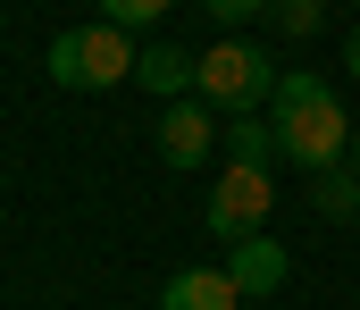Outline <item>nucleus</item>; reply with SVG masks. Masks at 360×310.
Instances as JSON below:
<instances>
[{
	"instance_id": "2",
	"label": "nucleus",
	"mask_w": 360,
	"mask_h": 310,
	"mask_svg": "<svg viewBox=\"0 0 360 310\" xmlns=\"http://www.w3.org/2000/svg\"><path fill=\"white\" fill-rule=\"evenodd\" d=\"M134 42H126V25H109V17H92V25H68L59 42H51V84L59 93H109V84H134Z\"/></svg>"
},
{
	"instance_id": "11",
	"label": "nucleus",
	"mask_w": 360,
	"mask_h": 310,
	"mask_svg": "<svg viewBox=\"0 0 360 310\" xmlns=\"http://www.w3.org/2000/svg\"><path fill=\"white\" fill-rule=\"evenodd\" d=\"M269 17H276L285 42H310V34L327 25V0H269Z\"/></svg>"
},
{
	"instance_id": "7",
	"label": "nucleus",
	"mask_w": 360,
	"mask_h": 310,
	"mask_svg": "<svg viewBox=\"0 0 360 310\" xmlns=\"http://www.w3.org/2000/svg\"><path fill=\"white\" fill-rule=\"evenodd\" d=\"M285 243H269V235H243V243H226V277L243 285V302H260V294H276L285 285Z\"/></svg>"
},
{
	"instance_id": "8",
	"label": "nucleus",
	"mask_w": 360,
	"mask_h": 310,
	"mask_svg": "<svg viewBox=\"0 0 360 310\" xmlns=\"http://www.w3.org/2000/svg\"><path fill=\"white\" fill-rule=\"evenodd\" d=\"M235 302H243V285L226 269H176L160 285V310H235Z\"/></svg>"
},
{
	"instance_id": "12",
	"label": "nucleus",
	"mask_w": 360,
	"mask_h": 310,
	"mask_svg": "<svg viewBox=\"0 0 360 310\" xmlns=\"http://www.w3.org/2000/svg\"><path fill=\"white\" fill-rule=\"evenodd\" d=\"M168 8H176V0H101V17H109V25H160Z\"/></svg>"
},
{
	"instance_id": "10",
	"label": "nucleus",
	"mask_w": 360,
	"mask_h": 310,
	"mask_svg": "<svg viewBox=\"0 0 360 310\" xmlns=\"http://www.w3.org/2000/svg\"><path fill=\"white\" fill-rule=\"evenodd\" d=\"M310 202H319V218H335V226H352V218H360V168H352V160H335V168H319V185H310Z\"/></svg>"
},
{
	"instance_id": "9",
	"label": "nucleus",
	"mask_w": 360,
	"mask_h": 310,
	"mask_svg": "<svg viewBox=\"0 0 360 310\" xmlns=\"http://www.w3.org/2000/svg\"><path fill=\"white\" fill-rule=\"evenodd\" d=\"M226 160H243V168H276V160H285V143H276L269 117H252V109H243V117H226Z\"/></svg>"
},
{
	"instance_id": "13",
	"label": "nucleus",
	"mask_w": 360,
	"mask_h": 310,
	"mask_svg": "<svg viewBox=\"0 0 360 310\" xmlns=\"http://www.w3.org/2000/svg\"><path fill=\"white\" fill-rule=\"evenodd\" d=\"M201 8H210V17H218V25H243V17H260V8H269V0H201Z\"/></svg>"
},
{
	"instance_id": "1",
	"label": "nucleus",
	"mask_w": 360,
	"mask_h": 310,
	"mask_svg": "<svg viewBox=\"0 0 360 310\" xmlns=\"http://www.w3.org/2000/svg\"><path fill=\"white\" fill-rule=\"evenodd\" d=\"M276 143H285V160H293V168H310V176H319V168H335V160H352V117H344V101H335V93H327V84H319V76H302V67H293V76H276Z\"/></svg>"
},
{
	"instance_id": "4",
	"label": "nucleus",
	"mask_w": 360,
	"mask_h": 310,
	"mask_svg": "<svg viewBox=\"0 0 360 310\" xmlns=\"http://www.w3.org/2000/svg\"><path fill=\"white\" fill-rule=\"evenodd\" d=\"M276 209V168H243V160H226V176H218V193H210V235L218 243H243V235H260Z\"/></svg>"
},
{
	"instance_id": "5",
	"label": "nucleus",
	"mask_w": 360,
	"mask_h": 310,
	"mask_svg": "<svg viewBox=\"0 0 360 310\" xmlns=\"http://www.w3.org/2000/svg\"><path fill=\"white\" fill-rule=\"evenodd\" d=\"M210 143H218V109L210 101H168V117H160V160L168 168H201Z\"/></svg>"
},
{
	"instance_id": "14",
	"label": "nucleus",
	"mask_w": 360,
	"mask_h": 310,
	"mask_svg": "<svg viewBox=\"0 0 360 310\" xmlns=\"http://www.w3.org/2000/svg\"><path fill=\"white\" fill-rule=\"evenodd\" d=\"M344 67H352V76H360V25H352V34H344Z\"/></svg>"
},
{
	"instance_id": "3",
	"label": "nucleus",
	"mask_w": 360,
	"mask_h": 310,
	"mask_svg": "<svg viewBox=\"0 0 360 310\" xmlns=\"http://www.w3.org/2000/svg\"><path fill=\"white\" fill-rule=\"evenodd\" d=\"M210 109H226V117H243V109L276 101V59L260 51V42H218V51H201V84H193Z\"/></svg>"
},
{
	"instance_id": "15",
	"label": "nucleus",
	"mask_w": 360,
	"mask_h": 310,
	"mask_svg": "<svg viewBox=\"0 0 360 310\" xmlns=\"http://www.w3.org/2000/svg\"><path fill=\"white\" fill-rule=\"evenodd\" d=\"M352 168H360V134H352Z\"/></svg>"
},
{
	"instance_id": "6",
	"label": "nucleus",
	"mask_w": 360,
	"mask_h": 310,
	"mask_svg": "<svg viewBox=\"0 0 360 310\" xmlns=\"http://www.w3.org/2000/svg\"><path fill=\"white\" fill-rule=\"evenodd\" d=\"M134 84L151 93V101H184L193 84H201V59L176 51V42H143V59H134Z\"/></svg>"
}]
</instances>
